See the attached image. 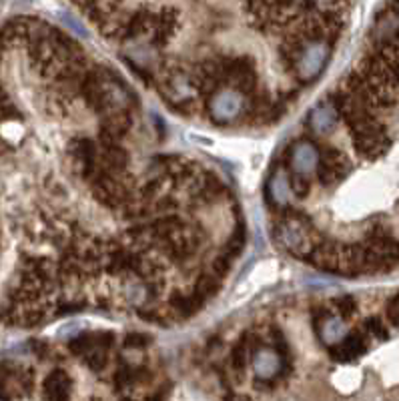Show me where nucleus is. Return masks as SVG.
<instances>
[{"instance_id":"20","label":"nucleus","mask_w":399,"mask_h":401,"mask_svg":"<svg viewBox=\"0 0 399 401\" xmlns=\"http://www.w3.org/2000/svg\"><path fill=\"white\" fill-rule=\"evenodd\" d=\"M319 2H331V0H319Z\"/></svg>"},{"instance_id":"5","label":"nucleus","mask_w":399,"mask_h":401,"mask_svg":"<svg viewBox=\"0 0 399 401\" xmlns=\"http://www.w3.org/2000/svg\"><path fill=\"white\" fill-rule=\"evenodd\" d=\"M129 165H131V155L121 145L98 147V166L109 171L110 175L124 177V173L129 171Z\"/></svg>"},{"instance_id":"11","label":"nucleus","mask_w":399,"mask_h":401,"mask_svg":"<svg viewBox=\"0 0 399 401\" xmlns=\"http://www.w3.org/2000/svg\"><path fill=\"white\" fill-rule=\"evenodd\" d=\"M289 187L291 191L295 193V197H299V199H305L307 195L311 193V180L307 179L305 175H299V173H291Z\"/></svg>"},{"instance_id":"9","label":"nucleus","mask_w":399,"mask_h":401,"mask_svg":"<svg viewBox=\"0 0 399 401\" xmlns=\"http://www.w3.org/2000/svg\"><path fill=\"white\" fill-rule=\"evenodd\" d=\"M337 119H339V114L335 111V107L329 100H323L309 112V126L313 133L327 135V133H331V129L337 125Z\"/></svg>"},{"instance_id":"4","label":"nucleus","mask_w":399,"mask_h":401,"mask_svg":"<svg viewBox=\"0 0 399 401\" xmlns=\"http://www.w3.org/2000/svg\"><path fill=\"white\" fill-rule=\"evenodd\" d=\"M315 327H317V335H319V339L331 347L337 346V343L344 339L345 335H347L344 319L331 315L329 311H317Z\"/></svg>"},{"instance_id":"19","label":"nucleus","mask_w":399,"mask_h":401,"mask_svg":"<svg viewBox=\"0 0 399 401\" xmlns=\"http://www.w3.org/2000/svg\"><path fill=\"white\" fill-rule=\"evenodd\" d=\"M163 397H165L163 393H157V395H151L147 401H163Z\"/></svg>"},{"instance_id":"6","label":"nucleus","mask_w":399,"mask_h":401,"mask_svg":"<svg viewBox=\"0 0 399 401\" xmlns=\"http://www.w3.org/2000/svg\"><path fill=\"white\" fill-rule=\"evenodd\" d=\"M253 369H255V375L259 379L271 381V379H277L279 375H283V361H281L277 351L259 347L253 353Z\"/></svg>"},{"instance_id":"1","label":"nucleus","mask_w":399,"mask_h":401,"mask_svg":"<svg viewBox=\"0 0 399 401\" xmlns=\"http://www.w3.org/2000/svg\"><path fill=\"white\" fill-rule=\"evenodd\" d=\"M331 46L325 41H313L305 44L301 56L297 60V77L301 83H311L317 79V74L323 70V67L329 60Z\"/></svg>"},{"instance_id":"7","label":"nucleus","mask_w":399,"mask_h":401,"mask_svg":"<svg viewBox=\"0 0 399 401\" xmlns=\"http://www.w3.org/2000/svg\"><path fill=\"white\" fill-rule=\"evenodd\" d=\"M72 381L67 372L55 369L46 375L44 383H42V395L46 401H69Z\"/></svg>"},{"instance_id":"14","label":"nucleus","mask_w":399,"mask_h":401,"mask_svg":"<svg viewBox=\"0 0 399 401\" xmlns=\"http://www.w3.org/2000/svg\"><path fill=\"white\" fill-rule=\"evenodd\" d=\"M365 331L372 333L373 337H377V339H387V329L386 325L381 323V319L379 317H369L365 321Z\"/></svg>"},{"instance_id":"21","label":"nucleus","mask_w":399,"mask_h":401,"mask_svg":"<svg viewBox=\"0 0 399 401\" xmlns=\"http://www.w3.org/2000/svg\"><path fill=\"white\" fill-rule=\"evenodd\" d=\"M0 401H6V400H0Z\"/></svg>"},{"instance_id":"16","label":"nucleus","mask_w":399,"mask_h":401,"mask_svg":"<svg viewBox=\"0 0 399 401\" xmlns=\"http://www.w3.org/2000/svg\"><path fill=\"white\" fill-rule=\"evenodd\" d=\"M335 305H337V309H339L341 319L349 317V315L355 313V301H353V297H341V299L335 301Z\"/></svg>"},{"instance_id":"10","label":"nucleus","mask_w":399,"mask_h":401,"mask_svg":"<svg viewBox=\"0 0 399 401\" xmlns=\"http://www.w3.org/2000/svg\"><path fill=\"white\" fill-rule=\"evenodd\" d=\"M231 363H233L235 374H239V375L245 374V369H247V363H249V347L245 346V341H243V339H241V341L233 347V351H231Z\"/></svg>"},{"instance_id":"13","label":"nucleus","mask_w":399,"mask_h":401,"mask_svg":"<svg viewBox=\"0 0 399 401\" xmlns=\"http://www.w3.org/2000/svg\"><path fill=\"white\" fill-rule=\"evenodd\" d=\"M135 381H137V379H135V367H131V365L123 363V365L117 369V374H115L117 389H126L129 386H133Z\"/></svg>"},{"instance_id":"17","label":"nucleus","mask_w":399,"mask_h":401,"mask_svg":"<svg viewBox=\"0 0 399 401\" xmlns=\"http://www.w3.org/2000/svg\"><path fill=\"white\" fill-rule=\"evenodd\" d=\"M387 319L391 321V325L399 327V297L391 299L387 305Z\"/></svg>"},{"instance_id":"12","label":"nucleus","mask_w":399,"mask_h":401,"mask_svg":"<svg viewBox=\"0 0 399 401\" xmlns=\"http://www.w3.org/2000/svg\"><path fill=\"white\" fill-rule=\"evenodd\" d=\"M84 361H86V365L93 369V372H103L105 367H107V349H93V351H89L86 355H84Z\"/></svg>"},{"instance_id":"8","label":"nucleus","mask_w":399,"mask_h":401,"mask_svg":"<svg viewBox=\"0 0 399 401\" xmlns=\"http://www.w3.org/2000/svg\"><path fill=\"white\" fill-rule=\"evenodd\" d=\"M365 341H367V339L359 331L349 333V335H345L337 346L331 347V357L335 361H339V363L353 361L355 357H359L361 353H365V349H367V343H365Z\"/></svg>"},{"instance_id":"3","label":"nucleus","mask_w":399,"mask_h":401,"mask_svg":"<svg viewBox=\"0 0 399 401\" xmlns=\"http://www.w3.org/2000/svg\"><path fill=\"white\" fill-rule=\"evenodd\" d=\"M287 159H289L291 173H299V175H309L313 173L319 161V151L315 147V140L309 138H301L299 143H295L287 151Z\"/></svg>"},{"instance_id":"2","label":"nucleus","mask_w":399,"mask_h":401,"mask_svg":"<svg viewBox=\"0 0 399 401\" xmlns=\"http://www.w3.org/2000/svg\"><path fill=\"white\" fill-rule=\"evenodd\" d=\"M205 109L211 117H215L217 123H227L233 117H241L245 112V98L237 91L221 88L219 93H215L207 100Z\"/></svg>"},{"instance_id":"18","label":"nucleus","mask_w":399,"mask_h":401,"mask_svg":"<svg viewBox=\"0 0 399 401\" xmlns=\"http://www.w3.org/2000/svg\"><path fill=\"white\" fill-rule=\"evenodd\" d=\"M227 401H251V397L245 395V393H239V395H231Z\"/></svg>"},{"instance_id":"15","label":"nucleus","mask_w":399,"mask_h":401,"mask_svg":"<svg viewBox=\"0 0 399 401\" xmlns=\"http://www.w3.org/2000/svg\"><path fill=\"white\" fill-rule=\"evenodd\" d=\"M151 343V337L149 335H145V333H129L126 337H124V343L123 346L126 349H138V347H147Z\"/></svg>"}]
</instances>
